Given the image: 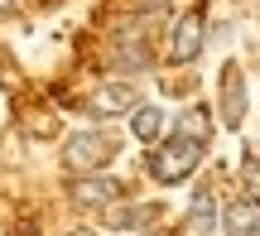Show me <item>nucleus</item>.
<instances>
[{"label":"nucleus","mask_w":260,"mask_h":236,"mask_svg":"<svg viewBox=\"0 0 260 236\" xmlns=\"http://www.w3.org/2000/svg\"><path fill=\"white\" fill-rule=\"evenodd\" d=\"M198 53H203V5L178 15L174 34H169V58H174V63H193Z\"/></svg>","instance_id":"obj_5"},{"label":"nucleus","mask_w":260,"mask_h":236,"mask_svg":"<svg viewBox=\"0 0 260 236\" xmlns=\"http://www.w3.org/2000/svg\"><path fill=\"white\" fill-rule=\"evenodd\" d=\"M15 10H19V0H0V19H5V15H15Z\"/></svg>","instance_id":"obj_14"},{"label":"nucleus","mask_w":260,"mask_h":236,"mask_svg":"<svg viewBox=\"0 0 260 236\" xmlns=\"http://www.w3.org/2000/svg\"><path fill=\"white\" fill-rule=\"evenodd\" d=\"M222 125L226 130H241V121H246V73L236 63H226L222 68Z\"/></svg>","instance_id":"obj_6"},{"label":"nucleus","mask_w":260,"mask_h":236,"mask_svg":"<svg viewBox=\"0 0 260 236\" xmlns=\"http://www.w3.org/2000/svg\"><path fill=\"white\" fill-rule=\"evenodd\" d=\"M130 135H135L140 145H154L159 135H164V111H159V106H145V102H140L135 111H130Z\"/></svg>","instance_id":"obj_9"},{"label":"nucleus","mask_w":260,"mask_h":236,"mask_svg":"<svg viewBox=\"0 0 260 236\" xmlns=\"http://www.w3.org/2000/svg\"><path fill=\"white\" fill-rule=\"evenodd\" d=\"M121 193H125V183L116 179V174H87V179H77L73 188H68V198H73L77 208L106 212V208H116V203H121Z\"/></svg>","instance_id":"obj_3"},{"label":"nucleus","mask_w":260,"mask_h":236,"mask_svg":"<svg viewBox=\"0 0 260 236\" xmlns=\"http://www.w3.org/2000/svg\"><path fill=\"white\" fill-rule=\"evenodd\" d=\"M198 164H203V145H198V140H183V135L154 145V154H149V174H154L159 183H183Z\"/></svg>","instance_id":"obj_2"},{"label":"nucleus","mask_w":260,"mask_h":236,"mask_svg":"<svg viewBox=\"0 0 260 236\" xmlns=\"http://www.w3.org/2000/svg\"><path fill=\"white\" fill-rule=\"evenodd\" d=\"M116 150H121V145L111 140V135L106 130H73L63 140V169H73V174H102L106 164L116 159Z\"/></svg>","instance_id":"obj_1"},{"label":"nucleus","mask_w":260,"mask_h":236,"mask_svg":"<svg viewBox=\"0 0 260 236\" xmlns=\"http://www.w3.org/2000/svg\"><path fill=\"white\" fill-rule=\"evenodd\" d=\"M159 217H164L159 203H116V208H106V227L111 231H149Z\"/></svg>","instance_id":"obj_7"},{"label":"nucleus","mask_w":260,"mask_h":236,"mask_svg":"<svg viewBox=\"0 0 260 236\" xmlns=\"http://www.w3.org/2000/svg\"><path fill=\"white\" fill-rule=\"evenodd\" d=\"M217 222H222V208H217L212 188H203L193 198V208H188V227L193 231H217Z\"/></svg>","instance_id":"obj_10"},{"label":"nucleus","mask_w":260,"mask_h":236,"mask_svg":"<svg viewBox=\"0 0 260 236\" xmlns=\"http://www.w3.org/2000/svg\"><path fill=\"white\" fill-rule=\"evenodd\" d=\"M149 5H164V0H149Z\"/></svg>","instance_id":"obj_16"},{"label":"nucleus","mask_w":260,"mask_h":236,"mask_svg":"<svg viewBox=\"0 0 260 236\" xmlns=\"http://www.w3.org/2000/svg\"><path fill=\"white\" fill-rule=\"evenodd\" d=\"M140 106V92L130 82H102L92 92V102H87V111L96 116V121H111V116H130Z\"/></svg>","instance_id":"obj_4"},{"label":"nucleus","mask_w":260,"mask_h":236,"mask_svg":"<svg viewBox=\"0 0 260 236\" xmlns=\"http://www.w3.org/2000/svg\"><path fill=\"white\" fill-rule=\"evenodd\" d=\"M68 236H96V231H87V227H73V231H68Z\"/></svg>","instance_id":"obj_15"},{"label":"nucleus","mask_w":260,"mask_h":236,"mask_svg":"<svg viewBox=\"0 0 260 236\" xmlns=\"http://www.w3.org/2000/svg\"><path fill=\"white\" fill-rule=\"evenodd\" d=\"M241 188H246L241 203H255L260 208V159L255 154H241Z\"/></svg>","instance_id":"obj_12"},{"label":"nucleus","mask_w":260,"mask_h":236,"mask_svg":"<svg viewBox=\"0 0 260 236\" xmlns=\"http://www.w3.org/2000/svg\"><path fill=\"white\" fill-rule=\"evenodd\" d=\"M178 125H183V130H178L183 140H198V145H203V140H207V125H212V121H207L203 106H193V111H183V121H178Z\"/></svg>","instance_id":"obj_13"},{"label":"nucleus","mask_w":260,"mask_h":236,"mask_svg":"<svg viewBox=\"0 0 260 236\" xmlns=\"http://www.w3.org/2000/svg\"><path fill=\"white\" fill-rule=\"evenodd\" d=\"M222 231L226 236H260V208L255 203H232L222 212Z\"/></svg>","instance_id":"obj_8"},{"label":"nucleus","mask_w":260,"mask_h":236,"mask_svg":"<svg viewBox=\"0 0 260 236\" xmlns=\"http://www.w3.org/2000/svg\"><path fill=\"white\" fill-rule=\"evenodd\" d=\"M111 63L125 68V73H145V68H149V48L145 44H116L111 48Z\"/></svg>","instance_id":"obj_11"}]
</instances>
